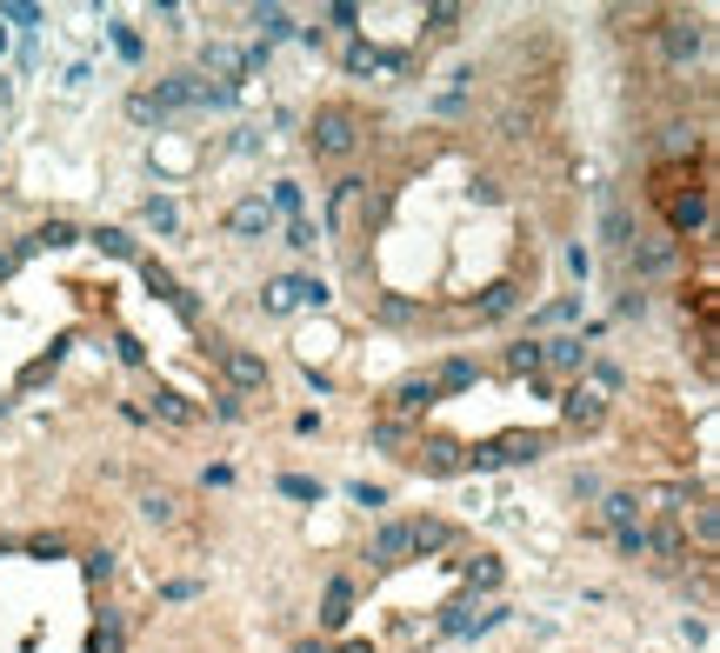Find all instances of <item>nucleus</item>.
Instances as JSON below:
<instances>
[{"instance_id":"1","label":"nucleus","mask_w":720,"mask_h":653,"mask_svg":"<svg viewBox=\"0 0 720 653\" xmlns=\"http://www.w3.org/2000/svg\"><path fill=\"white\" fill-rule=\"evenodd\" d=\"M354 140H361V121L347 114V107H320L313 114V153H354Z\"/></svg>"},{"instance_id":"2","label":"nucleus","mask_w":720,"mask_h":653,"mask_svg":"<svg viewBox=\"0 0 720 653\" xmlns=\"http://www.w3.org/2000/svg\"><path fill=\"white\" fill-rule=\"evenodd\" d=\"M261 60H267V47H227V41H214V47L201 54V67H207L214 88H227V80H240V73H254Z\"/></svg>"},{"instance_id":"3","label":"nucleus","mask_w":720,"mask_h":653,"mask_svg":"<svg viewBox=\"0 0 720 653\" xmlns=\"http://www.w3.org/2000/svg\"><path fill=\"white\" fill-rule=\"evenodd\" d=\"M560 414H568V427H601V414H607V393L574 380L568 393H560Z\"/></svg>"},{"instance_id":"4","label":"nucleus","mask_w":720,"mask_h":653,"mask_svg":"<svg viewBox=\"0 0 720 653\" xmlns=\"http://www.w3.org/2000/svg\"><path fill=\"white\" fill-rule=\"evenodd\" d=\"M540 447H547L540 434H527V440H488V447L467 454V467H514V460H534Z\"/></svg>"},{"instance_id":"5","label":"nucleus","mask_w":720,"mask_h":653,"mask_svg":"<svg viewBox=\"0 0 720 653\" xmlns=\"http://www.w3.org/2000/svg\"><path fill=\"white\" fill-rule=\"evenodd\" d=\"M587 367V347L574 334H560V341H540V374H581Z\"/></svg>"},{"instance_id":"6","label":"nucleus","mask_w":720,"mask_h":653,"mask_svg":"<svg viewBox=\"0 0 720 653\" xmlns=\"http://www.w3.org/2000/svg\"><path fill=\"white\" fill-rule=\"evenodd\" d=\"M300 300L320 307V300H328V287H320V280H300V274H287V280L267 287V307H274V313H287V307H300Z\"/></svg>"},{"instance_id":"7","label":"nucleus","mask_w":720,"mask_h":653,"mask_svg":"<svg viewBox=\"0 0 720 653\" xmlns=\"http://www.w3.org/2000/svg\"><path fill=\"white\" fill-rule=\"evenodd\" d=\"M220 367H227V380H233L240 393H261V387H267V360H261V354H248V347H233Z\"/></svg>"},{"instance_id":"8","label":"nucleus","mask_w":720,"mask_h":653,"mask_svg":"<svg viewBox=\"0 0 720 653\" xmlns=\"http://www.w3.org/2000/svg\"><path fill=\"white\" fill-rule=\"evenodd\" d=\"M667 220H674L681 233L707 227V194H700V187H687V194H667Z\"/></svg>"},{"instance_id":"9","label":"nucleus","mask_w":720,"mask_h":653,"mask_svg":"<svg viewBox=\"0 0 720 653\" xmlns=\"http://www.w3.org/2000/svg\"><path fill=\"white\" fill-rule=\"evenodd\" d=\"M400 553H414V540H408V520H393V527H380V534L367 540V560H380V566H393Z\"/></svg>"},{"instance_id":"10","label":"nucleus","mask_w":720,"mask_h":653,"mask_svg":"<svg viewBox=\"0 0 720 653\" xmlns=\"http://www.w3.org/2000/svg\"><path fill=\"white\" fill-rule=\"evenodd\" d=\"M427 406H434V380H427V374H421V380H408V387L393 393V414H400V427H408L414 414H427Z\"/></svg>"},{"instance_id":"11","label":"nucleus","mask_w":720,"mask_h":653,"mask_svg":"<svg viewBox=\"0 0 720 653\" xmlns=\"http://www.w3.org/2000/svg\"><path fill=\"white\" fill-rule=\"evenodd\" d=\"M427 473H467V447H454V440H434V447H421L414 454Z\"/></svg>"},{"instance_id":"12","label":"nucleus","mask_w":720,"mask_h":653,"mask_svg":"<svg viewBox=\"0 0 720 653\" xmlns=\"http://www.w3.org/2000/svg\"><path fill=\"white\" fill-rule=\"evenodd\" d=\"M227 227H233V233H267V227H274V207H267V201H233Z\"/></svg>"},{"instance_id":"13","label":"nucleus","mask_w":720,"mask_h":653,"mask_svg":"<svg viewBox=\"0 0 720 653\" xmlns=\"http://www.w3.org/2000/svg\"><path fill=\"white\" fill-rule=\"evenodd\" d=\"M661 47H667V60H694V54H700V27H694V21H667Z\"/></svg>"},{"instance_id":"14","label":"nucleus","mask_w":720,"mask_h":653,"mask_svg":"<svg viewBox=\"0 0 720 653\" xmlns=\"http://www.w3.org/2000/svg\"><path fill=\"white\" fill-rule=\"evenodd\" d=\"M427 380H434V393H460V387H473V360H441Z\"/></svg>"},{"instance_id":"15","label":"nucleus","mask_w":720,"mask_h":653,"mask_svg":"<svg viewBox=\"0 0 720 653\" xmlns=\"http://www.w3.org/2000/svg\"><path fill=\"white\" fill-rule=\"evenodd\" d=\"M408 540H414V553H434V547L454 540V527L447 520H408Z\"/></svg>"},{"instance_id":"16","label":"nucleus","mask_w":720,"mask_h":653,"mask_svg":"<svg viewBox=\"0 0 720 653\" xmlns=\"http://www.w3.org/2000/svg\"><path fill=\"white\" fill-rule=\"evenodd\" d=\"M607 520H614V534H633L640 527V501L633 494H607Z\"/></svg>"},{"instance_id":"17","label":"nucleus","mask_w":720,"mask_h":653,"mask_svg":"<svg viewBox=\"0 0 720 653\" xmlns=\"http://www.w3.org/2000/svg\"><path fill=\"white\" fill-rule=\"evenodd\" d=\"M147 227H153V233H174V227H181V207H174L168 194H153V201H147Z\"/></svg>"},{"instance_id":"18","label":"nucleus","mask_w":720,"mask_h":653,"mask_svg":"<svg viewBox=\"0 0 720 653\" xmlns=\"http://www.w3.org/2000/svg\"><path fill=\"white\" fill-rule=\"evenodd\" d=\"M473 313H480V320H501V313H514V287H488Z\"/></svg>"},{"instance_id":"19","label":"nucleus","mask_w":720,"mask_h":653,"mask_svg":"<svg viewBox=\"0 0 720 653\" xmlns=\"http://www.w3.org/2000/svg\"><path fill=\"white\" fill-rule=\"evenodd\" d=\"M501 620V607H488V614H473V607H460L454 620H447V633H480V627H494Z\"/></svg>"},{"instance_id":"20","label":"nucleus","mask_w":720,"mask_h":653,"mask_svg":"<svg viewBox=\"0 0 720 653\" xmlns=\"http://www.w3.org/2000/svg\"><path fill=\"white\" fill-rule=\"evenodd\" d=\"M254 27H261L267 41H287V34H294V21H287L281 8H254Z\"/></svg>"},{"instance_id":"21","label":"nucleus","mask_w":720,"mask_h":653,"mask_svg":"<svg viewBox=\"0 0 720 653\" xmlns=\"http://www.w3.org/2000/svg\"><path fill=\"white\" fill-rule=\"evenodd\" d=\"M507 367H514V374H527V380H540V341H527V347H507Z\"/></svg>"},{"instance_id":"22","label":"nucleus","mask_w":720,"mask_h":653,"mask_svg":"<svg viewBox=\"0 0 720 653\" xmlns=\"http://www.w3.org/2000/svg\"><path fill=\"white\" fill-rule=\"evenodd\" d=\"M121 640H127V633H121V620H114V614H101V627H94V640H88V646H94V653H121Z\"/></svg>"},{"instance_id":"23","label":"nucleus","mask_w":720,"mask_h":653,"mask_svg":"<svg viewBox=\"0 0 720 653\" xmlns=\"http://www.w3.org/2000/svg\"><path fill=\"white\" fill-rule=\"evenodd\" d=\"M640 267H648V274L674 267V240H648V248H640Z\"/></svg>"},{"instance_id":"24","label":"nucleus","mask_w":720,"mask_h":653,"mask_svg":"<svg viewBox=\"0 0 720 653\" xmlns=\"http://www.w3.org/2000/svg\"><path fill=\"white\" fill-rule=\"evenodd\" d=\"M153 406H160V421H174V427H187V421H194V406H187L181 393H160Z\"/></svg>"},{"instance_id":"25","label":"nucleus","mask_w":720,"mask_h":653,"mask_svg":"<svg viewBox=\"0 0 720 653\" xmlns=\"http://www.w3.org/2000/svg\"><path fill=\"white\" fill-rule=\"evenodd\" d=\"M267 207H274V214H294V220H300V187H294V181H281Z\"/></svg>"},{"instance_id":"26","label":"nucleus","mask_w":720,"mask_h":653,"mask_svg":"<svg viewBox=\"0 0 720 653\" xmlns=\"http://www.w3.org/2000/svg\"><path fill=\"white\" fill-rule=\"evenodd\" d=\"M94 240H101V248H107V254H114V261H127V254H134V240H127V233H121V227H101V233H94Z\"/></svg>"},{"instance_id":"27","label":"nucleus","mask_w":720,"mask_h":653,"mask_svg":"<svg viewBox=\"0 0 720 653\" xmlns=\"http://www.w3.org/2000/svg\"><path fill=\"white\" fill-rule=\"evenodd\" d=\"M281 494H294V501H320V480H300V473H287V480H281Z\"/></svg>"},{"instance_id":"28","label":"nucleus","mask_w":720,"mask_h":653,"mask_svg":"<svg viewBox=\"0 0 720 653\" xmlns=\"http://www.w3.org/2000/svg\"><path fill=\"white\" fill-rule=\"evenodd\" d=\"M34 240H41V248H67V240H73V227H67V220H47Z\"/></svg>"},{"instance_id":"29","label":"nucleus","mask_w":720,"mask_h":653,"mask_svg":"<svg viewBox=\"0 0 720 653\" xmlns=\"http://www.w3.org/2000/svg\"><path fill=\"white\" fill-rule=\"evenodd\" d=\"M313 240H320V227H313V220H294V227H287V248H300V254H307Z\"/></svg>"},{"instance_id":"30","label":"nucleus","mask_w":720,"mask_h":653,"mask_svg":"<svg viewBox=\"0 0 720 653\" xmlns=\"http://www.w3.org/2000/svg\"><path fill=\"white\" fill-rule=\"evenodd\" d=\"M467 581H473V587H494L501 566H494V560H467Z\"/></svg>"},{"instance_id":"31","label":"nucleus","mask_w":720,"mask_h":653,"mask_svg":"<svg viewBox=\"0 0 720 653\" xmlns=\"http://www.w3.org/2000/svg\"><path fill=\"white\" fill-rule=\"evenodd\" d=\"M400 440H408V427H400V421H380L374 427V447H400Z\"/></svg>"},{"instance_id":"32","label":"nucleus","mask_w":720,"mask_h":653,"mask_svg":"<svg viewBox=\"0 0 720 653\" xmlns=\"http://www.w3.org/2000/svg\"><path fill=\"white\" fill-rule=\"evenodd\" d=\"M0 14H8V21H21V27H41V8H21V0H14V8H0Z\"/></svg>"},{"instance_id":"33","label":"nucleus","mask_w":720,"mask_h":653,"mask_svg":"<svg viewBox=\"0 0 720 653\" xmlns=\"http://www.w3.org/2000/svg\"><path fill=\"white\" fill-rule=\"evenodd\" d=\"M114 47H121V54L134 60V54H140V34H134V27H114Z\"/></svg>"},{"instance_id":"34","label":"nucleus","mask_w":720,"mask_h":653,"mask_svg":"<svg viewBox=\"0 0 720 653\" xmlns=\"http://www.w3.org/2000/svg\"><path fill=\"white\" fill-rule=\"evenodd\" d=\"M294 653H328V646H320V640H300V646H294Z\"/></svg>"},{"instance_id":"35","label":"nucleus","mask_w":720,"mask_h":653,"mask_svg":"<svg viewBox=\"0 0 720 653\" xmlns=\"http://www.w3.org/2000/svg\"><path fill=\"white\" fill-rule=\"evenodd\" d=\"M341 653H374V646H361V640H354V646H341Z\"/></svg>"}]
</instances>
